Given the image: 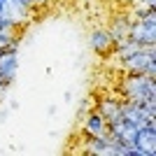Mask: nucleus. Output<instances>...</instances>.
Wrapping results in <instances>:
<instances>
[{"label":"nucleus","mask_w":156,"mask_h":156,"mask_svg":"<svg viewBox=\"0 0 156 156\" xmlns=\"http://www.w3.org/2000/svg\"><path fill=\"white\" fill-rule=\"evenodd\" d=\"M119 98L135 105H149L156 103V77L144 72H126L119 79Z\"/></svg>","instance_id":"1"},{"label":"nucleus","mask_w":156,"mask_h":156,"mask_svg":"<svg viewBox=\"0 0 156 156\" xmlns=\"http://www.w3.org/2000/svg\"><path fill=\"white\" fill-rule=\"evenodd\" d=\"M33 16V7L23 0H0V26L23 28Z\"/></svg>","instance_id":"2"},{"label":"nucleus","mask_w":156,"mask_h":156,"mask_svg":"<svg viewBox=\"0 0 156 156\" xmlns=\"http://www.w3.org/2000/svg\"><path fill=\"white\" fill-rule=\"evenodd\" d=\"M121 65H124L126 72H144V75L156 77V49L154 47H140Z\"/></svg>","instance_id":"3"},{"label":"nucleus","mask_w":156,"mask_h":156,"mask_svg":"<svg viewBox=\"0 0 156 156\" xmlns=\"http://www.w3.org/2000/svg\"><path fill=\"white\" fill-rule=\"evenodd\" d=\"M128 40L137 47H154L156 42V14H149L144 19H133L128 30Z\"/></svg>","instance_id":"4"},{"label":"nucleus","mask_w":156,"mask_h":156,"mask_svg":"<svg viewBox=\"0 0 156 156\" xmlns=\"http://www.w3.org/2000/svg\"><path fill=\"white\" fill-rule=\"evenodd\" d=\"M19 72V49H0V84L9 86Z\"/></svg>","instance_id":"5"},{"label":"nucleus","mask_w":156,"mask_h":156,"mask_svg":"<svg viewBox=\"0 0 156 156\" xmlns=\"http://www.w3.org/2000/svg\"><path fill=\"white\" fill-rule=\"evenodd\" d=\"M107 133L110 135H114L121 144H126L128 149H133L135 147V135H137V126H133L130 121H126V119L119 117L117 121H112V124H107Z\"/></svg>","instance_id":"6"},{"label":"nucleus","mask_w":156,"mask_h":156,"mask_svg":"<svg viewBox=\"0 0 156 156\" xmlns=\"http://www.w3.org/2000/svg\"><path fill=\"white\" fill-rule=\"evenodd\" d=\"M135 147H137V149H142L144 156H154L156 154V119H149L144 126L137 128Z\"/></svg>","instance_id":"7"},{"label":"nucleus","mask_w":156,"mask_h":156,"mask_svg":"<svg viewBox=\"0 0 156 156\" xmlns=\"http://www.w3.org/2000/svg\"><path fill=\"white\" fill-rule=\"evenodd\" d=\"M82 133H84L86 137H96V135L107 133V121H105V117L98 110L86 112V114H84V121H82Z\"/></svg>","instance_id":"8"},{"label":"nucleus","mask_w":156,"mask_h":156,"mask_svg":"<svg viewBox=\"0 0 156 156\" xmlns=\"http://www.w3.org/2000/svg\"><path fill=\"white\" fill-rule=\"evenodd\" d=\"M89 47H91L96 54H110L112 47H114V40H112L110 30L107 28H93L91 35H89Z\"/></svg>","instance_id":"9"},{"label":"nucleus","mask_w":156,"mask_h":156,"mask_svg":"<svg viewBox=\"0 0 156 156\" xmlns=\"http://www.w3.org/2000/svg\"><path fill=\"white\" fill-rule=\"evenodd\" d=\"M96 110L105 117L107 124H112V121H117V119L121 117V98H117V96H105V98L98 100V107H96Z\"/></svg>","instance_id":"10"},{"label":"nucleus","mask_w":156,"mask_h":156,"mask_svg":"<svg viewBox=\"0 0 156 156\" xmlns=\"http://www.w3.org/2000/svg\"><path fill=\"white\" fill-rule=\"evenodd\" d=\"M130 23H133V16H130V14H117V16L112 19L110 28H107V30H110V35H112V40L117 42V40L128 37Z\"/></svg>","instance_id":"11"},{"label":"nucleus","mask_w":156,"mask_h":156,"mask_svg":"<svg viewBox=\"0 0 156 156\" xmlns=\"http://www.w3.org/2000/svg\"><path fill=\"white\" fill-rule=\"evenodd\" d=\"M137 49H140V47H137L135 42H133V40H128V37H124V40H117V42H114V47H112L114 56H117V58L121 61V63H124L126 58H130V56H133V54H135Z\"/></svg>","instance_id":"12"},{"label":"nucleus","mask_w":156,"mask_h":156,"mask_svg":"<svg viewBox=\"0 0 156 156\" xmlns=\"http://www.w3.org/2000/svg\"><path fill=\"white\" fill-rule=\"evenodd\" d=\"M19 28L0 26V49H19Z\"/></svg>","instance_id":"13"},{"label":"nucleus","mask_w":156,"mask_h":156,"mask_svg":"<svg viewBox=\"0 0 156 156\" xmlns=\"http://www.w3.org/2000/svg\"><path fill=\"white\" fill-rule=\"evenodd\" d=\"M149 14H156L154 7L142 5V2H133V9H130V16H133V19H144V16H149Z\"/></svg>","instance_id":"14"},{"label":"nucleus","mask_w":156,"mask_h":156,"mask_svg":"<svg viewBox=\"0 0 156 156\" xmlns=\"http://www.w3.org/2000/svg\"><path fill=\"white\" fill-rule=\"evenodd\" d=\"M49 2H54V0H28V5H30V7H40V5H49Z\"/></svg>","instance_id":"15"},{"label":"nucleus","mask_w":156,"mask_h":156,"mask_svg":"<svg viewBox=\"0 0 156 156\" xmlns=\"http://www.w3.org/2000/svg\"><path fill=\"white\" fill-rule=\"evenodd\" d=\"M7 89H9V86H5V84H0V103H2V100H5V96H7Z\"/></svg>","instance_id":"16"},{"label":"nucleus","mask_w":156,"mask_h":156,"mask_svg":"<svg viewBox=\"0 0 156 156\" xmlns=\"http://www.w3.org/2000/svg\"><path fill=\"white\" fill-rule=\"evenodd\" d=\"M137 2H142V5H149V7H154V5H156V0H137Z\"/></svg>","instance_id":"17"},{"label":"nucleus","mask_w":156,"mask_h":156,"mask_svg":"<svg viewBox=\"0 0 156 156\" xmlns=\"http://www.w3.org/2000/svg\"><path fill=\"white\" fill-rule=\"evenodd\" d=\"M121 2H128V5H133V2H137V0H121Z\"/></svg>","instance_id":"18"},{"label":"nucleus","mask_w":156,"mask_h":156,"mask_svg":"<svg viewBox=\"0 0 156 156\" xmlns=\"http://www.w3.org/2000/svg\"><path fill=\"white\" fill-rule=\"evenodd\" d=\"M23 2H26V5H28V0H23Z\"/></svg>","instance_id":"19"}]
</instances>
